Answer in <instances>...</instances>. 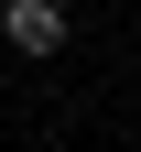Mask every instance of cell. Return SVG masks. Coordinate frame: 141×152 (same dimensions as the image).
I'll return each instance as SVG.
<instances>
[{
  "mask_svg": "<svg viewBox=\"0 0 141 152\" xmlns=\"http://www.w3.org/2000/svg\"><path fill=\"white\" fill-rule=\"evenodd\" d=\"M0 33H11V54H65V0H11Z\"/></svg>",
  "mask_w": 141,
  "mask_h": 152,
  "instance_id": "obj_1",
  "label": "cell"
}]
</instances>
